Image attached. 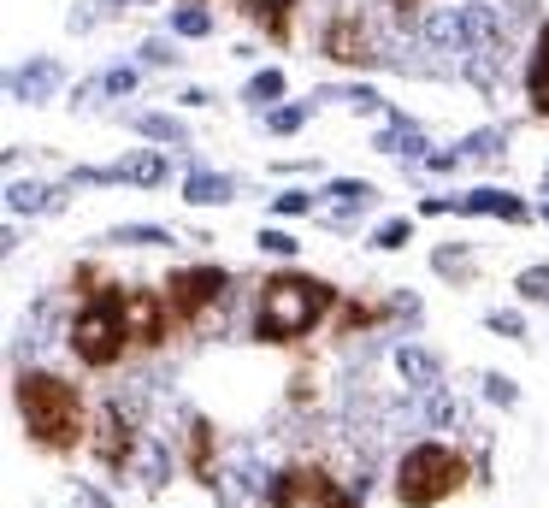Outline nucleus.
<instances>
[{
  "label": "nucleus",
  "mask_w": 549,
  "mask_h": 508,
  "mask_svg": "<svg viewBox=\"0 0 549 508\" xmlns=\"http://www.w3.org/2000/svg\"><path fill=\"white\" fill-rule=\"evenodd\" d=\"M18 408H24V426L30 438L48 449H71L83 438V402L77 390L54 373H24L18 379Z\"/></svg>",
  "instance_id": "obj_1"
},
{
  "label": "nucleus",
  "mask_w": 549,
  "mask_h": 508,
  "mask_svg": "<svg viewBox=\"0 0 549 508\" xmlns=\"http://www.w3.org/2000/svg\"><path fill=\"white\" fill-rule=\"evenodd\" d=\"M325 308H331V284L302 278V272L266 278V290H260V337L290 343V337H302V331L325 314Z\"/></svg>",
  "instance_id": "obj_2"
},
{
  "label": "nucleus",
  "mask_w": 549,
  "mask_h": 508,
  "mask_svg": "<svg viewBox=\"0 0 549 508\" xmlns=\"http://www.w3.org/2000/svg\"><path fill=\"white\" fill-rule=\"evenodd\" d=\"M461 479H467V461L455 449L420 444V449H408L402 467H396V497L408 508H431V503H443V497H455Z\"/></svg>",
  "instance_id": "obj_3"
},
{
  "label": "nucleus",
  "mask_w": 549,
  "mask_h": 508,
  "mask_svg": "<svg viewBox=\"0 0 549 508\" xmlns=\"http://www.w3.org/2000/svg\"><path fill=\"white\" fill-rule=\"evenodd\" d=\"M124 290H107L101 302H89L83 314H77V325H71V349L89 361V367H113L124 355Z\"/></svg>",
  "instance_id": "obj_4"
},
{
  "label": "nucleus",
  "mask_w": 549,
  "mask_h": 508,
  "mask_svg": "<svg viewBox=\"0 0 549 508\" xmlns=\"http://www.w3.org/2000/svg\"><path fill=\"white\" fill-rule=\"evenodd\" d=\"M272 508H355V497H343L319 467H290L272 485Z\"/></svg>",
  "instance_id": "obj_5"
},
{
  "label": "nucleus",
  "mask_w": 549,
  "mask_h": 508,
  "mask_svg": "<svg viewBox=\"0 0 549 508\" xmlns=\"http://www.w3.org/2000/svg\"><path fill=\"white\" fill-rule=\"evenodd\" d=\"M219 290H225V272L219 266H195V272H178L166 284V308H172V319H195L207 302H219Z\"/></svg>",
  "instance_id": "obj_6"
},
{
  "label": "nucleus",
  "mask_w": 549,
  "mask_h": 508,
  "mask_svg": "<svg viewBox=\"0 0 549 508\" xmlns=\"http://www.w3.org/2000/svg\"><path fill=\"white\" fill-rule=\"evenodd\" d=\"M166 302L160 296H148V290H136V296H124V331L136 337V343H160L166 337Z\"/></svg>",
  "instance_id": "obj_7"
},
{
  "label": "nucleus",
  "mask_w": 549,
  "mask_h": 508,
  "mask_svg": "<svg viewBox=\"0 0 549 508\" xmlns=\"http://www.w3.org/2000/svg\"><path fill=\"white\" fill-rule=\"evenodd\" d=\"M83 184H160L166 178V160L160 154H130L119 166H101V172H77Z\"/></svg>",
  "instance_id": "obj_8"
},
{
  "label": "nucleus",
  "mask_w": 549,
  "mask_h": 508,
  "mask_svg": "<svg viewBox=\"0 0 549 508\" xmlns=\"http://www.w3.org/2000/svg\"><path fill=\"white\" fill-rule=\"evenodd\" d=\"M325 54H331V60H343V65H366V60H372V54H366L361 18H337V24L325 30Z\"/></svg>",
  "instance_id": "obj_9"
},
{
  "label": "nucleus",
  "mask_w": 549,
  "mask_h": 508,
  "mask_svg": "<svg viewBox=\"0 0 549 508\" xmlns=\"http://www.w3.org/2000/svg\"><path fill=\"white\" fill-rule=\"evenodd\" d=\"M526 95H532V107L549 119V24L538 30V48H532V65H526Z\"/></svg>",
  "instance_id": "obj_10"
},
{
  "label": "nucleus",
  "mask_w": 549,
  "mask_h": 508,
  "mask_svg": "<svg viewBox=\"0 0 549 508\" xmlns=\"http://www.w3.org/2000/svg\"><path fill=\"white\" fill-rule=\"evenodd\" d=\"M54 83H60V65L54 60H36L30 71H12V95L18 101H42V95H54Z\"/></svg>",
  "instance_id": "obj_11"
},
{
  "label": "nucleus",
  "mask_w": 549,
  "mask_h": 508,
  "mask_svg": "<svg viewBox=\"0 0 549 508\" xmlns=\"http://www.w3.org/2000/svg\"><path fill=\"white\" fill-rule=\"evenodd\" d=\"M396 373H402V379H408V390H437V361H431L426 349H408V343H402V349H396Z\"/></svg>",
  "instance_id": "obj_12"
},
{
  "label": "nucleus",
  "mask_w": 549,
  "mask_h": 508,
  "mask_svg": "<svg viewBox=\"0 0 549 508\" xmlns=\"http://www.w3.org/2000/svg\"><path fill=\"white\" fill-rule=\"evenodd\" d=\"M455 207H461V213H496V219H526V207L502 190H473L467 201H455Z\"/></svg>",
  "instance_id": "obj_13"
},
{
  "label": "nucleus",
  "mask_w": 549,
  "mask_h": 508,
  "mask_svg": "<svg viewBox=\"0 0 549 508\" xmlns=\"http://www.w3.org/2000/svg\"><path fill=\"white\" fill-rule=\"evenodd\" d=\"M183 195L195 201V207H213V201H231V178L225 172H189V184Z\"/></svg>",
  "instance_id": "obj_14"
},
{
  "label": "nucleus",
  "mask_w": 549,
  "mask_h": 508,
  "mask_svg": "<svg viewBox=\"0 0 549 508\" xmlns=\"http://www.w3.org/2000/svg\"><path fill=\"white\" fill-rule=\"evenodd\" d=\"M378 148H384V154H408V160H420V148H426V136H420V130L408 125V119H396V125L384 130V136H378Z\"/></svg>",
  "instance_id": "obj_15"
},
{
  "label": "nucleus",
  "mask_w": 549,
  "mask_h": 508,
  "mask_svg": "<svg viewBox=\"0 0 549 508\" xmlns=\"http://www.w3.org/2000/svg\"><path fill=\"white\" fill-rule=\"evenodd\" d=\"M136 130H142V136H154V142H172V148H183V142H189V130H183L172 113H142V119H136Z\"/></svg>",
  "instance_id": "obj_16"
},
{
  "label": "nucleus",
  "mask_w": 549,
  "mask_h": 508,
  "mask_svg": "<svg viewBox=\"0 0 549 508\" xmlns=\"http://www.w3.org/2000/svg\"><path fill=\"white\" fill-rule=\"evenodd\" d=\"M325 195H331V201H337L343 213H355V207H366V201H372V195H378V190H372L366 178H337V184H331V190H325Z\"/></svg>",
  "instance_id": "obj_17"
},
{
  "label": "nucleus",
  "mask_w": 549,
  "mask_h": 508,
  "mask_svg": "<svg viewBox=\"0 0 549 508\" xmlns=\"http://www.w3.org/2000/svg\"><path fill=\"white\" fill-rule=\"evenodd\" d=\"M113 243H136V249H160V243H172V231H160V225H119V231H113Z\"/></svg>",
  "instance_id": "obj_18"
},
{
  "label": "nucleus",
  "mask_w": 549,
  "mask_h": 508,
  "mask_svg": "<svg viewBox=\"0 0 549 508\" xmlns=\"http://www.w3.org/2000/svg\"><path fill=\"white\" fill-rule=\"evenodd\" d=\"M101 432H107V438H95V449H101V461H119V455H130V432L119 426V414H113V420H107Z\"/></svg>",
  "instance_id": "obj_19"
},
{
  "label": "nucleus",
  "mask_w": 549,
  "mask_h": 508,
  "mask_svg": "<svg viewBox=\"0 0 549 508\" xmlns=\"http://www.w3.org/2000/svg\"><path fill=\"white\" fill-rule=\"evenodd\" d=\"M278 95H284V71H260V77L248 83V101H254V107H272Z\"/></svg>",
  "instance_id": "obj_20"
},
{
  "label": "nucleus",
  "mask_w": 549,
  "mask_h": 508,
  "mask_svg": "<svg viewBox=\"0 0 549 508\" xmlns=\"http://www.w3.org/2000/svg\"><path fill=\"white\" fill-rule=\"evenodd\" d=\"M6 201H12V213H36V207H48L54 195L42 190V184H12V190H6Z\"/></svg>",
  "instance_id": "obj_21"
},
{
  "label": "nucleus",
  "mask_w": 549,
  "mask_h": 508,
  "mask_svg": "<svg viewBox=\"0 0 549 508\" xmlns=\"http://www.w3.org/2000/svg\"><path fill=\"white\" fill-rule=\"evenodd\" d=\"M172 30H178V36H207L213 18H207L201 6H178V12H172Z\"/></svg>",
  "instance_id": "obj_22"
},
{
  "label": "nucleus",
  "mask_w": 549,
  "mask_h": 508,
  "mask_svg": "<svg viewBox=\"0 0 549 508\" xmlns=\"http://www.w3.org/2000/svg\"><path fill=\"white\" fill-rule=\"evenodd\" d=\"M408 237H414V219H384V225H378V237H372V243H378V249H402V243H408Z\"/></svg>",
  "instance_id": "obj_23"
},
{
  "label": "nucleus",
  "mask_w": 549,
  "mask_h": 508,
  "mask_svg": "<svg viewBox=\"0 0 549 508\" xmlns=\"http://www.w3.org/2000/svg\"><path fill=\"white\" fill-rule=\"evenodd\" d=\"M520 296L526 302H549V266H526L520 272Z\"/></svg>",
  "instance_id": "obj_24"
},
{
  "label": "nucleus",
  "mask_w": 549,
  "mask_h": 508,
  "mask_svg": "<svg viewBox=\"0 0 549 508\" xmlns=\"http://www.w3.org/2000/svg\"><path fill=\"white\" fill-rule=\"evenodd\" d=\"M302 119H307V107H272V119H266V125L278 130V136H290V130H302Z\"/></svg>",
  "instance_id": "obj_25"
},
{
  "label": "nucleus",
  "mask_w": 549,
  "mask_h": 508,
  "mask_svg": "<svg viewBox=\"0 0 549 508\" xmlns=\"http://www.w3.org/2000/svg\"><path fill=\"white\" fill-rule=\"evenodd\" d=\"M485 396H490V402H502V408H508V402H520L514 379H502V373H490V379H485Z\"/></svg>",
  "instance_id": "obj_26"
},
{
  "label": "nucleus",
  "mask_w": 549,
  "mask_h": 508,
  "mask_svg": "<svg viewBox=\"0 0 549 508\" xmlns=\"http://www.w3.org/2000/svg\"><path fill=\"white\" fill-rule=\"evenodd\" d=\"M101 89H107V95H130V89H136V71H130V65H124V71H107Z\"/></svg>",
  "instance_id": "obj_27"
},
{
  "label": "nucleus",
  "mask_w": 549,
  "mask_h": 508,
  "mask_svg": "<svg viewBox=\"0 0 549 508\" xmlns=\"http://www.w3.org/2000/svg\"><path fill=\"white\" fill-rule=\"evenodd\" d=\"M260 249H272V254H296V237H290V231H260Z\"/></svg>",
  "instance_id": "obj_28"
},
{
  "label": "nucleus",
  "mask_w": 549,
  "mask_h": 508,
  "mask_svg": "<svg viewBox=\"0 0 549 508\" xmlns=\"http://www.w3.org/2000/svg\"><path fill=\"white\" fill-rule=\"evenodd\" d=\"M307 207H313V195L307 190H284L278 195V213H307Z\"/></svg>",
  "instance_id": "obj_29"
},
{
  "label": "nucleus",
  "mask_w": 549,
  "mask_h": 508,
  "mask_svg": "<svg viewBox=\"0 0 549 508\" xmlns=\"http://www.w3.org/2000/svg\"><path fill=\"white\" fill-rule=\"evenodd\" d=\"M496 142H502L496 130H479V136H467V154H496Z\"/></svg>",
  "instance_id": "obj_30"
},
{
  "label": "nucleus",
  "mask_w": 549,
  "mask_h": 508,
  "mask_svg": "<svg viewBox=\"0 0 549 508\" xmlns=\"http://www.w3.org/2000/svg\"><path fill=\"white\" fill-rule=\"evenodd\" d=\"M490 331H502V337H520L526 325H520V314H490Z\"/></svg>",
  "instance_id": "obj_31"
},
{
  "label": "nucleus",
  "mask_w": 549,
  "mask_h": 508,
  "mask_svg": "<svg viewBox=\"0 0 549 508\" xmlns=\"http://www.w3.org/2000/svg\"><path fill=\"white\" fill-rule=\"evenodd\" d=\"M248 12H260V18H272V24H278V12H284V6H290V0H243Z\"/></svg>",
  "instance_id": "obj_32"
},
{
  "label": "nucleus",
  "mask_w": 549,
  "mask_h": 508,
  "mask_svg": "<svg viewBox=\"0 0 549 508\" xmlns=\"http://www.w3.org/2000/svg\"><path fill=\"white\" fill-rule=\"evenodd\" d=\"M142 60H148V65H166V60H178V54H172L166 42H148V48H142Z\"/></svg>",
  "instance_id": "obj_33"
},
{
  "label": "nucleus",
  "mask_w": 549,
  "mask_h": 508,
  "mask_svg": "<svg viewBox=\"0 0 549 508\" xmlns=\"http://www.w3.org/2000/svg\"><path fill=\"white\" fill-rule=\"evenodd\" d=\"M77 503H83V508H107L101 497H95V491H77Z\"/></svg>",
  "instance_id": "obj_34"
}]
</instances>
